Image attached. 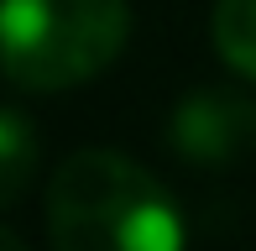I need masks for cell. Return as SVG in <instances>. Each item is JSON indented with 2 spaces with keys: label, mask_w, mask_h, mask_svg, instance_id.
I'll return each instance as SVG.
<instances>
[{
  "label": "cell",
  "mask_w": 256,
  "mask_h": 251,
  "mask_svg": "<svg viewBox=\"0 0 256 251\" xmlns=\"http://www.w3.org/2000/svg\"><path fill=\"white\" fill-rule=\"evenodd\" d=\"M37 126H32L21 110L0 105V210L6 204H16L21 194L32 188V178H37Z\"/></svg>",
  "instance_id": "obj_4"
},
{
  "label": "cell",
  "mask_w": 256,
  "mask_h": 251,
  "mask_svg": "<svg viewBox=\"0 0 256 251\" xmlns=\"http://www.w3.org/2000/svg\"><path fill=\"white\" fill-rule=\"evenodd\" d=\"M214 48L240 78L256 84V0H214Z\"/></svg>",
  "instance_id": "obj_5"
},
{
  "label": "cell",
  "mask_w": 256,
  "mask_h": 251,
  "mask_svg": "<svg viewBox=\"0 0 256 251\" xmlns=\"http://www.w3.org/2000/svg\"><path fill=\"white\" fill-rule=\"evenodd\" d=\"M126 0H0V74L32 94L74 89L126 52Z\"/></svg>",
  "instance_id": "obj_2"
},
{
  "label": "cell",
  "mask_w": 256,
  "mask_h": 251,
  "mask_svg": "<svg viewBox=\"0 0 256 251\" xmlns=\"http://www.w3.org/2000/svg\"><path fill=\"white\" fill-rule=\"evenodd\" d=\"M0 251H26V246H21V241H16V236H10V230H6V225H0Z\"/></svg>",
  "instance_id": "obj_6"
},
{
  "label": "cell",
  "mask_w": 256,
  "mask_h": 251,
  "mask_svg": "<svg viewBox=\"0 0 256 251\" xmlns=\"http://www.w3.org/2000/svg\"><path fill=\"white\" fill-rule=\"evenodd\" d=\"M168 142L188 162H236L256 146V100L236 89H194L172 110Z\"/></svg>",
  "instance_id": "obj_3"
},
{
  "label": "cell",
  "mask_w": 256,
  "mask_h": 251,
  "mask_svg": "<svg viewBox=\"0 0 256 251\" xmlns=\"http://www.w3.org/2000/svg\"><path fill=\"white\" fill-rule=\"evenodd\" d=\"M48 230L58 251H183L172 194L110 146L74 152L48 184Z\"/></svg>",
  "instance_id": "obj_1"
}]
</instances>
